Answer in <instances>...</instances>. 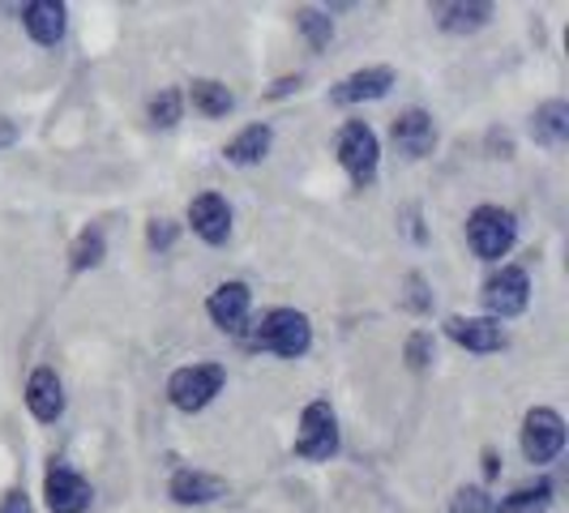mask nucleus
<instances>
[{
    "instance_id": "obj_13",
    "label": "nucleus",
    "mask_w": 569,
    "mask_h": 513,
    "mask_svg": "<svg viewBox=\"0 0 569 513\" xmlns=\"http://www.w3.org/2000/svg\"><path fill=\"white\" fill-rule=\"evenodd\" d=\"M27 406L34 420L43 424H57L60 411H64V385H60L57 369H34L27 381Z\"/></svg>"
},
{
    "instance_id": "obj_8",
    "label": "nucleus",
    "mask_w": 569,
    "mask_h": 513,
    "mask_svg": "<svg viewBox=\"0 0 569 513\" xmlns=\"http://www.w3.org/2000/svg\"><path fill=\"white\" fill-rule=\"evenodd\" d=\"M43 496H48V510L52 513H86L90 510V484H86L78 471H69L64 462H52V466H48Z\"/></svg>"
},
{
    "instance_id": "obj_14",
    "label": "nucleus",
    "mask_w": 569,
    "mask_h": 513,
    "mask_svg": "<svg viewBox=\"0 0 569 513\" xmlns=\"http://www.w3.org/2000/svg\"><path fill=\"white\" fill-rule=\"evenodd\" d=\"M189 223L198 231L206 244H223L231 235V210L219 193H201L189 201Z\"/></svg>"
},
{
    "instance_id": "obj_12",
    "label": "nucleus",
    "mask_w": 569,
    "mask_h": 513,
    "mask_svg": "<svg viewBox=\"0 0 569 513\" xmlns=\"http://www.w3.org/2000/svg\"><path fill=\"white\" fill-rule=\"evenodd\" d=\"M249 304H253V291L244 283H219L206 300V313L219 330H240L249 321Z\"/></svg>"
},
{
    "instance_id": "obj_23",
    "label": "nucleus",
    "mask_w": 569,
    "mask_h": 513,
    "mask_svg": "<svg viewBox=\"0 0 569 513\" xmlns=\"http://www.w3.org/2000/svg\"><path fill=\"white\" fill-rule=\"evenodd\" d=\"M180 120V90H159L150 99V124L154 129H171Z\"/></svg>"
},
{
    "instance_id": "obj_24",
    "label": "nucleus",
    "mask_w": 569,
    "mask_h": 513,
    "mask_svg": "<svg viewBox=\"0 0 569 513\" xmlns=\"http://www.w3.org/2000/svg\"><path fill=\"white\" fill-rule=\"evenodd\" d=\"M103 261V231H82L73 244V270H94Z\"/></svg>"
},
{
    "instance_id": "obj_1",
    "label": "nucleus",
    "mask_w": 569,
    "mask_h": 513,
    "mask_svg": "<svg viewBox=\"0 0 569 513\" xmlns=\"http://www.w3.org/2000/svg\"><path fill=\"white\" fill-rule=\"evenodd\" d=\"M253 342L261 351L283 355V360H300L313 346V325H309V316L296 313V309H274V313H266V321L257 325Z\"/></svg>"
},
{
    "instance_id": "obj_31",
    "label": "nucleus",
    "mask_w": 569,
    "mask_h": 513,
    "mask_svg": "<svg viewBox=\"0 0 569 513\" xmlns=\"http://www.w3.org/2000/svg\"><path fill=\"white\" fill-rule=\"evenodd\" d=\"M13 138H18V124L0 115V150H4V145H13Z\"/></svg>"
},
{
    "instance_id": "obj_9",
    "label": "nucleus",
    "mask_w": 569,
    "mask_h": 513,
    "mask_svg": "<svg viewBox=\"0 0 569 513\" xmlns=\"http://www.w3.org/2000/svg\"><path fill=\"white\" fill-rule=\"evenodd\" d=\"M390 86H395V69H386V64H372V69H360V73L342 78V82L330 90V99H335L339 108H351V103L386 99V94H390Z\"/></svg>"
},
{
    "instance_id": "obj_4",
    "label": "nucleus",
    "mask_w": 569,
    "mask_h": 513,
    "mask_svg": "<svg viewBox=\"0 0 569 513\" xmlns=\"http://www.w3.org/2000/svg\"><path fill=\"white\" fill-rule=\"evenodd\" d=\"M377 159H381V145H377V133H372L365 120H351L342 124L339 133V163L347 168L351 184L356 189H369L377 180Z\"/></svg>"
},
{
    "instance_id": "obj_19",
    "label": "nucleus",
    "mask_w": 569,
    "mask_h": 513,
    "mask_svg": "<svg viewBox=\"0 0 569 513\" xmlns=\"http://www.w3.org/2000/svg\"><path fill=\"white\" fill-rule=\"evenodd\" d=\"M488 18H492V4H441L437 9V22L450 34H467V30L488 27Z\"/></svg>"
},
{
    "instance_id": "obj_16",
    "label": "nucleus",
    "mask_w": 569,
    "mask_h": 513,
    "mask_svg": "<svg viewBox=\"0 0 569 513\" xmlns=\"http://www.w3.org/2000/svg\"><path fill=\"white\" fill-rule=\"evenodd\" d=\"M228 492V484L219 475H206V471H176L171 480V501L176 505H210Z\"/></svg>"
},
{
    "instance_id": "obj_21",
    "label": "nucleus",
    "mask_w": 569,
    "mask_h": 513,
    "mask_svg": "<svg viewBox=\"0 0 569 513\" xmlns=\"http://www.w3.org/2000/svg\"><path fill=\"white\" fill-rule=\"evenodd\" d=\"M189 99H193V108H198L201 115H228L231 108H236V94H231L223 82H210V78L193 82Z\"/></svg>"
},
{
    "instance_id": "obj_11",
    "label": "nucleus",
    "mask_w": 569,
    "mask_h": 513,
    "mask_svg": "<svg viewBox=\"0 0 569 513\" xmlns=\"http://www.w3.org/2000/svg\"><path fill=\"white\" fill-rule=\"evenodd\" d=\"M390 138H395V145H399V154H407V159H425L428 150L437 145V124H432V115L428 112L411 108V112L395 115Z\"/></svg>"
},
{
    "instance_id": "obj_26",
    "label": "nucleus",
    "mask_w": 569,
    "mask_h": 513,
    "mask_svg": "<svg viewBox=\"0 0 569 513\" xmlns=\"http://www.w3.org/2000/svg\"><path fill=\"white\" fill-rule=\"evenodd\" d=\"M428 360H432V339L428 334H411L407 339V364L411 369H428Z\"/></svg>"
},
{
    "instance_id": "obj_15",
    "label": "nucleus",
    "mask_w": 569,
    "mask_h": 513,
    "mask_svg": "<svg viewBox=\"0 0 569 513\" xmlns=\"http://www.w3.org/2000/svg\"><path fill=\"white\" fill-rule=\"evenodd\" d=\"M64 4H57V0H34V4H27L22 9V22H27L30 39L34 43H43V48H57L60 39H64Z\"/></svg>"
},
{
    "instance_id": "obj_18",
    "label": "nucleus",
    "mask_w": 569,
    "mask_h": 513,
    "mask_svg": "<svg viewBox=\"0 0 569 513\" xmlns=\"http://www.w3.org/2000/svg\"><path fill=\"white\" fill-rule=\"evenodd\" d=\"M531 138L543 145H561L569 138V103L561 99H552V103H543L540 112L531 115Z\"/></svg>"
},
{
    "instance_id": "obj_6",
    "label": "nucleus",
    "mask_w": 569,
    "mask_h": 513,
    "mask_svg": "<svg viewBox=\"0 0 569 513\" xmlns=\"http://www.w3.org/2000/svg\"><path fill=\"white\" fill-rule=\"evenodd\" d=\"M566 450V420L552 411V406H536V411H527V420H522V454L527 462H552V457Z\"/></svg>"
},
{
    "instance_id": "obj_27",
    "label": "nucleus",
    "mask_w": 569,
    "mask_h": 513,
    "mask_svg": "<svg viewBox=\"0 0 569 513\" xmlns=\"http://www.w3.org/2000/svg\"><path fill=\"white\" fill-rule=\"evenodd\" d=\"M171 240H176V228H171L168 219H154L150 223V249H168Z\"/></svg>"
},
{
    "instance_id": "obj_30",
    "label": "nucleus",
    "mask_w": 569,
    "mask_h": 513,
    "mask_svg": "<svg viewBox=\"0 0 569 513\" xmlns=\"http://www.w3.org/2000/svg\"><path fill=\"white\" fill-rule=\"evenodd\" d=\"M291 90H300V73H296V78H283V82L270 86V99H283V94H291Z\"/></svg>"
},
{
    "instance_id": "obj_10",
    "label": "nucleus",
    "mask_w": 569,
    "mask_h": 513,
    "mask_svg": "<svg viewBox=\"0 0 569 513\" xmlns=\"http://www.w3.org/2000/svg\"><path fill=\"white\" fill-rule=\"evenodd\" d=\"M446 334H450L458 346L476 351V355H488V351H501V346H506V330H501V321H492V316H450V321H446Z\"/></svg>"
},
{
    "instance_id": "obj_2",
    "label": "nucleus",
    "mask_w": 569,
    "mask_h": 513,
    "mask_svg": "<svg viewBox=\"0 0 569 513\" xmlns=\"http://www.w3.org/2000/svg\"><path fill=\"white\" fill-rule=\"evenodd\" d=\"M467 240H471L476 256L501 261L513 249V240H518V219H513L510 210H501V205H480L467 219Z\"/></svg>"
},
{
    "instance_id": "obj_28",
    "label": "nucleus",
    "mask_w": 569,
    "mask_h": 513,
    "mask_svg": "<svg viewBox=\"0 0 569 513\" xmlns=\"http://www.w3.org/2000/svg\"><path fill=\"white\" fill-rule=\"evenodd\" d=\"M0 513H30L27 492H9V496H4V501H0Z\"/></svg>"
},
{
    "instance_id": "obj_22",
    "label": "nucleus",
    "mask_w": 569,
    "mask_h": 513,
    "mask_svg": "<svg viewBox=\"0 0 569 513\" xmlns=\"http://www.w3.org/2000/svg\"><path fill=\"white\" fill-rule=\"evenodd\" d=\"M296 27L309 34V48H313V52L330 48V39H335V22H330L321 9H300V13H296Z\"/></svg>"
},
{
    "instance_id": "obj_5",
    "label": "nucleus",
    "mask_w": 569,
    "mask_h": 513,
    "mask_svg": "<svg viewBox=\"0 0 569 513\" xmlns=\"http://www.w3.org/2000/svg\"><path fill=\"white\" fill-rule=\"evenodd\" d=\"M339 450V420L330 411V402H309L300 415V436H296V457L326 462Z\"/></svg>"
},
{
    "instance_id": "obj_25",
    "label": "nucleus",
    "mask_w": 569,
    "mask_h": 513,
    "mask_svg": "<svg viewBox=\"0 0 569 513\" xmlns=\"http://www.w3.org/2000/svg\"><path fill=\"white\" fill-rule=\"evenodd\" d=\"M492 510V496L485 487H458L455 496V513H488Z\"/></svg>"
},
{
    "instance_id": "obj_7",
    "label": "nucleus",
    "mask_w": 569,
    "mask_h": 513,
    "mask_svg": "<svg viewBox=\"0 0 569 513\" xmlns=\"http://www.w3.org/2000/svg\"><path fill=\"white\" fill-rule=\"evenodd\" d=\"M527 295H531L527 270H522V265H501V270L485 283V309L492 313V321L518 316L522 309H527Z\"/></svg>"
},
{
    "instance_id": "obj_29",
    "label": "nucleus",
    "mask_w": 569,
    "mask_h": 513,
    "mask_svg": "<svg viewBox=\"0 0 569 513\" xmlns=\"http://www.w3.org/2000/svg\"><path fill=\"white\" fill-rule=\"evenodd\" d=\"M407 286H411V291H416V295H407V304H411V309H428L425 279H420V274H411V279H407Z\"/></svg>"
},
{
    "instance_id": "obj_3",
    "label": "nucleus",
    "mask_w": 569,
    "mask_h": 513,
    "mask_svg": "<svg viewBox=\"0 0 569 513\" xmlns=\"http://www.w3.org/2000/svg\"><path fill=\"white\" fill-rule=\"evenodd\" d=\"M223 381H228V369L223 364H189V369H176L168 381V399L171 406H180V411H201V406H210L214 394L223 390Z\"/></svg>"
},
{
    "instance_id": "obj_20",
    "label": "nucleus",
    "mask_w": 569,
    "mask_h": 513,
    "mask_svg": "<svg viewBox=\"0 0 569 513\" xmlns=\"http://www.w3.org/2000/svg\"><path fill=\"white\" fill-rule=\"evenodd\" d=\"M552 505V484L540 480L536 487H518L510 496H501V505H492L488 513H543Z\"/></svg>"
},
{
    "instance_id": "obj_17",
    "label": "nucleus",
    "mask_w": 569,
    "mask_h": 513,
    "mask_svg": "<svg viewBox=\"0 0 569 513\" xmlns=\"http://www.w3.org/2000/svg\"><path fill=\"white\" fill-rule=\"evenodd\" d=\"M270 142H274L270 124H249L240 138H231V142L223 145V159H228V163H240V168H249V163H261V159H266Z\"/></svg>"
}]
</instances>
